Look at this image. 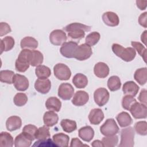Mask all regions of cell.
<instances>
[{
    "instance_id": "6da1fadb",
    "label": "cell",
    "mask_w": 147,
    "mask_h": 147,
    "mask_svg": "<svg viewBox=\"0 0 147 147\" xmlns=\"http://www.w3.org/2000/svg\"><path fill=\"white\" fill-rule=\"evenodd\" d=\"M63 30L68 32V36L75 41H79L85 36V32H89L91 26L78 22H74L63 28Z\"/></svg>"
},
{
    "instance_id": "7a4b0ae2",
    "label": "cell",
    "mask_w": 147,
    "mask_h": 147,
    "mask_svg": "<svg viewBox=\"0 0 147 147\" xmlns=\"http://www.w3.org/2000/svg\"><path fill=\"white\" fill-rule=\"evenodd\" d=\"M111 49L117 56L126 62L132 61L136 56V50L132 47L124 48L121 45L114 43L112 45Z\"/></svg>"
},
{
    "instance_id": "3957f363",
    "label": "cell",
    "mask_w": 147,
    "mask_h": 147,
    "mask_svg": "<svg viewBox=\"0 0 147 147\" xmlns=\"http://www.w3.org/2000/svg\"><path fill=\"white\" fill-rule=\"evenodd\" d=\"M31 52L32 50L26 49H22L15 63L16 71L20 72H24L29 68Z\"/></svg>"
},
{
    "instance_id": "277c9868",
    "label": "cell",
    "mask_w": 147,
    "mask_h": 147,
    "mask_svg": "<svg viewBox=\"0 0 147 147\" xmlns=\"http://www.w3.org/2000/svg\"><path fill=\"white\" fill-rule=\"evenodd\" d=\"M135 131L132 127L123 129L121 132V141L119 147H133L134 145Z\"/></svg>"
},
{
    "instance_id": "5b68a950",
    "label": "cell",
    "mask_w": 147,
    "mask_h": 147,
    "mask_svg": "<svg viewBox=\"0 0 147 147\" xmlns=\"http://www.w3.org/2000/svg\"><path fill=\"white\" fill-rule=\"evenodd\" d=\"M100 131L105 136H113L118 133L119 127L113 118H109L100 127Z\"/></svg>"
},
{
    "instance_id": "8992f818",
    "label": "cell",
    "mask_w": 147,
    "mask_h": 147,
    "mask_svg": "<svg viewBox=\"0 0 147 147\" xmlns=\"http://www.w3.org/2000/svg\"><path fill=\"white\" fill-rule=\"evenodd\" d=\"M53 73L55 77L60 80H68L71 76L69 67L63 63H57L53 67Z\"/></svg>"
},
{
    "instance_id": "52a82bcc",
    "label": "cell",
    "mask_w": 147,
    "mask_h": 147,
    "mask_svg": "<svg viewBox=\"0 0 147 147\" xmlns=\"http://www.w3.org/2000/svg\"><path fill=\"white\" fill-rule=\"evenodd\" d=\"M92 54L91 47L86 43H84L78 46L74 58L79 61H83L90 58Z\"/></svg>"
},
{
    "instance_id": "ba28073f",
    "label": "cell",
    "mask_w": 147,
    "mask_h": 147,
    "mask_svg": "<svg viewBox=\"0 0 147 147\" xmlns=\"http://www.w3.org/2000/svg\"><path fill=\"white\" fill-rule=\"evenodd\" d=\"M110 94L107 89L103 87L97 88L94 93V99L95 103L100 106H103L109 101Z\"/></svg>"
},
{
    "instance_id": "9c48e42d",
    "label": "cell",
    "mask_w": 147,
    "mask_h": 147,
    "mask_svg": "<svg viewBox=\"0 0 147 147\" xmlns=\"http://www.w3.org/2000/svg\"><path fill=\"white\" fill-rule=\"evenodd\" d=\"M129 111L135 119H142L146 118L147 107L146 105L136 102L131 106Z\"/></svg>"
},
{
    "instance_id": "30bf717a",
    "label": "cell",
    "mask_w": 147,
    "mask_h": 147,
    "mask_svg": "<svg viewBox=\"0 0 147 147\" xmlns=\"http://www.w3.org/2000/svg\"><path fill=\"white\" fill-rule=\"evenodd\" d=\"M78 46V42L75 41L65 42L62 44L60 52L61 55L66 58H74Z\"/></svg>"
},
{
    "instance_id": "8fae6325",
    "label": "cell",
    "mask_w": 147,
    "mask_h": 147,
    "mask_svg": "<svg viewBox=\"0 0 147 147\" xmlns=\"http://www.w3.org/2000/svg\"><path fill=\"white\" fill-rule=\"evenodd\" d=\"M74 88L68 83H61L58 88V95L63 100H69L74 95Z\"/></svg>"
},
{
    "instance_id": "7c38bea8",
    "label": "cell",
    "mask_w": 147,
    "mask_h": 147,
    "mask_svg": "<svg viewBox=\"0 0 147 147\" xmlns=\"http://www.w3.org/2000/svg\"><path fill=\"white\" fill-rule=\"evenodd\" d=\"M67 39L64 31L60 29H55L49 34V41L55 45H60L64 43Z\"/></svg>"
},
{
    "instance_id": "4fadbf2b",
    "label": "cell",
    "mask_w": 147,
    "mask_h": 147,
    "mask_svg": "<svg viewBox=\"0 0 147 147\" xmlns=\"http://www.w3.org/2000/svg\"><path fill=\"white\" fill-rule=\"evenodd\" d=\"M13 83L16 89L20 91H26L29 86L28 79L25 76L18 74L14 75Z\"/></svg>"
},
{
    "instance_id": "5bb4252c",
    "label": "cell",
    "mask_w": 147,
    "mask_h": 147,
    "mask_svg": "<svg viewBox=\"0 0 147 147\" xmlns=\"http://www.w3.org/2000/svg\"><path fill=\"white\" fill-rule=\"evenodd\" d=\"M89 100L88 94L84 91H78L74 94L72 103L76 106H82L86 105Z\"/></svg>"
},
{
    "instance_id": "9a60e30c",
    "label": "cell",
    "mask_w": 147,
    "mask_h": 147,
    "mask_svg": "<svg viewBox=\"0 0 147 147\" xmlns=\"http://www.w3.org/2000/svg\"><path fill=\"white\" fill-rule=\"evenodd\" d=\"M51 88V82L48 79H38L34 83L35 90L42 94H47Z\"/></svg>"
},
{
    "instance_id": "2e32d148",
    "label": "cell",
    "mask_w": 147,
    "mask_h": 147,
    "mask_svg": "<svg viewBox=\"0 0 147 147\" xmlns=\"http://www.w3.org/2000/svg\"><path fill=\"white\" fill-rule=\"evenodd\" d=\"M102 18L104 23L109 26H116L119 23V19L118 15L113 11H106L104 13Z\"/></svg>"
},
{
    "instance_id": "e0dca14e",
    "label": "cell",
    "mask_w": 147,
    "mask_h": 147,
    "mask_svg": "<svg viewBox=\"0 0 147 147\" xmlns=\"http://www.w3.org/2000/svg\"><path fill=\"white\" fill-rule=\"evenodd\" d=\"M109 66L103 62L97 63L94 67V73L96 76L99 78H105L109 74Z\"/></svg>"
},
{
    "instance_id": "ac0fdd59",
    "label": "cell",
    "mask_w": 147,
    "mask_h": 147,
    "mask_svg": "<svg viewBox=\"0 0 147 147\" xmlns=\"http://www.w3.org/2000/svg\"><path fill=\"white\" fill-rule=\"evenodd\" d=\"M22 126V120L20 117L13 115L9 117L6 122V127L7 130L13 131L19 129Z\"/></svg>"
},
{
    "instance_id": "d6986e66",
    "label": "cell",
    "mask_w": 147,
    "mask_h": 147,
    "mask_svg": "<svg viewBox=\"0 0 147 147\" xmlns=\"http://www.w3.org/2000/svg\"><path fill=\"white\" fill-rule=\"evenodd\" d=\"M104 119V114L100 109H92L88 115L90 122L94 125H99Z\"/></svg>"
},
{
    "instance_id": "ffe728a7",
    "label": "cell",
    "mask_w": 147,
    "mask_h": 147,
    "mask_svg": "<svg viewBox=\"0 0 147 147\" xmlns=\"http://www.w3.org/2000/svg\"><path fill=\"white\" fill-rule=\"evenodd\" d=\"M139 89V86L133 81L126 82L122 87L123 92L125 95H130L132 96H135L137 94Z\"/></svg>"
},
{
    "instance_id": "44dd1931",
    "label": "cell",
    "mask_w": 147,
    "mask_h": 147,
    "mask_svg": "<svg viewBox=\"0 0 147 147\" xmlns=\"http://www.w3.org/2000/svg\"><path fill=\"white\" fill-rule=\"evenodd\" d=\"M79 137L86 142H90L94 136V130L90 126L81 127L78 131Z\"/></svg>"
},
{
    "instance_id": "7402d4cb",
    "label": "cell",
    "mask_w": 147,
    "mask_h": 147,
    "mask_svg": "<svg viewBox=\"0 0 147 147\" xmlns=\"http://www.w3.org/2000/svg\"><path fill=\"white\" fill-rule=\"evenodd\" d=\"M59 121L58 115L53 111H46L43 116V121L45 125L52 127L57 123Z\"/></svg>"
},
{
    "instance_id": "603a6c76",
    "label": "cell",
    "mask_w": 147,
    "mask_h": 147,
    "mask_svg": "<svg viewBox=\"0 0 147 147\" xmlns=\"http://www.w3.org/2000/svg\"><path fill=\"white\" fill-rule=\"evenodd\" d=\"M45 107L49 111L59 112L61 107V102L56 97H49L45 102Z\"/></svg>"
},
{
    "instance_id": "cb8c5ba5",
    "label": "cell",
    "mask_w": 147,
    "mask_h": 147,
    "mask_svg": "<svg viewBox=\"0 0 147 147\" xmlns=\"http://www.w3.org/2000/svg\"><path fill=\"white\" fill-rule=\"evenodd\" d=\"M20 45L22 49L33 50L37 48L38 41L32 37L27 36L21 40Z\"/></svg>"
},
{
    "instance_id": "d4e9b609",
    "label": "cell",
    "mask_w": 147,
    "mask_h": 147,
    "mask_svg": "<svg viewBox=\"0 0 147 147\" xmlns=\"http://www.w3.org/2000/svg\"><path fill=\"white\" fill-rule=\"evenodd\" d=\"M53 141L57 146L67 147L68 146L69 137L68 135L59 133L53 136Z\"/></svg>"
},
{
    "instance_id": "484cf974",
    "label": "cell",
    "mask_w": 147,
    "mask_h": 147,
    "mask_svg": "<svg viewBox=\"0 0 147 147\" xmlns=\"http://www.w3.org/2000/svg\"><path fill=\"white\" fill-rule=\"evenodd\" d=\"M116 119L121 127H125L130 126L133 121L129 113L125 111L119 113L116 117Z\"/></svg>"
},
{
    "instance_id": "4316f807",
    "label": "cell",
    "mask_w": 147,
    "mask_h": 147,
    "mask_svg": "<svg viewBox=\"0 0 147 147\" xmlns=\"http://www.w3.org/2000/svg\"><path fill=\"white\" fill-rule=\"evenodd\" d=\"M32 141L22 132L15 138L14 146L16 147H29L32 145Z\"/></svg>"
},
{
    "instance_id": "83f0119b",
    "label": "cell",
    "mask_w": 147,
    "mask_h": 147,
    "mask_svg": "<svg viewBox=\"0 0 147 147\" xmlns=\"http://www.w3.org/2000/svg\"><path fill=\"white\" fill-rule=\"evenodd\" d=\"M72 83L78 88H85L88 84V79L86 75L83 74H76L72 79Z\"/></svg>"
},
{
    "instance_id": "f1b7e54d",
    "label": "cell",
    "mask_w": 147,
    "mask_h": 147,
    "mask_svg": "<svg viewBox=\"0 0 147 147\" xmlns=\"http://www.w3.org/2000/svg\"><path fill=\"white\" fill-rule=\"evenodd\" d=\"M15 41L11 36H6L1 40V54L3 52H7L12 49L14 46Z\"/></svg>"
},
{
    "instance_id": "f546056e",
    "label": "cell",
    "mask_w": 147,
    "mask_h": 147,
    "mask_svg": "<svg viewBox=\"0 0 147 147\" xmlns=\"http://www.w3.org/2000/svg\"><path fill=\"white\" fill-rule=\"evenodd\" d=\"M44 60L42 53L39 51L32 50L30 56V65L32 67H37L41 65Z\"/></svg>"
},
{
    "instance_id": "4dcf8cb0",
    "label": "cell",
    "mask_w": 147,
    "mask_h": 147,
    "mask_svg": "<svg viewBox=\"0 0 147 147\" xmlns=\"http://www.w3.org/2000/svg\"><path fill=\"white\" fill-rule=\"evenodd\" d=\"M134 78L140 85H144L147 81V68L146 67L137 69L134 74Z\"/></svg>"
},
{
    "instance_id": "1f68e13d",
    "label": "cell",
    "mask_w": 147,
    "mask_h": 147,
    "mask_svg": "<svg viewBox=\"0 0 147 147\" xmlns=\"http://www.w3.org/2000/svg\"><path fill=\"white\" fill-rule=\"evenodd\" d=\"M14 141L11 135L6 132L2 131L0 134V146L1 147H12Z\"/></svg>"
},
{
    "instance_id": "d6a6232c",
    "label": "cell",
    "mask_w": 147,
    "mask_h": 147,
    "mask_svg": "<svg viewBox=\"0 0 147 147\" xmlns=\"http://www.w3.org/2000/svg\"><path fill=\"white\" fill-rule=\"evenodd\" d=\"M35 74L38 79H44L48 78L51 76V71L49 67L44 65H40L36 67Z\"/></svg>"
},
{
    "instance_id": "836d02e7",
    "label": "cell",
    "mask_w": 147,
    "mask_h": 147,
    "mask_svg": "<svg viewBox=\"0 0 147 147\" xmlns=\"http://www.w3.org/2000/svg\"><path fill=\"white\" fill-rule=\"evenodd\" d=\"M60 125L65 132L69 133L73 132L77 128L76 122L75 121L68 119H62L60 122Z\"/></svg>"
},
{
    "instance_id": "e575fe53",
    "label": "cell",
    "mask_w": 147,
    "mask_h": 147,
    "mask_svg": "<svg viewBox=\"0 0 147 147\" xmlns=\"http://www.w3.org/2000/svg\"><path fill=\"white\" fill-rule=\"evenodd\" d=\"M121 86L120 78L117 76H111L107 80V87L111 91L118 90Z\"/></svg>"
},
{
    "instance_id": "d590c367",
    "label": "cell",
    "mask_w": 147,
    "mask_h": 147,
    "mask_svg": "<svg viewBox=\"0 0 147 147\" xmlns=\"http://www.w3.org/2000/svg\"><path fill=\"white\" fill-rule=\"evenodd\" d=\"M50 132L49 127L46 125L40 127L37 129L35 138L38 140H43L50 138Z\"/></svg>"
},
{
    "instance_id": "8d00e7d4",
    "label": "cell",
    "mask_w": 147,
    "mask_h": 147,
    "mask_svg": "<svg viewBox=\"0 0 147 147\" xmlns=\"http://www.w3.org/2000/svg\"><path fill=\"white\" fill-rule=\"evenodd\" d=\"M14 72L10 70H2L0 72V80L2 83L12 84Z\"/></svg>"
},
{
    "instance_id": "74e56055",
    "label": "cell",
    "mask_w": 147,
    "mask_h": 147,
    "mask_svg": "<svg viewBox=\"0 0 147 147\" xmlns=\"http://www.w3.org/2000/svg\"><path fill=\"white\" fill-rule=\"evenodd\" d=\"M37 127L33 125L28 124L25 125L22 129V133L25 134L28 138H29L32 141H33L35 138V136L36 131L37 130Z\"/></svg>"
},
{
    "instance_id": "f35d334b",
    "label": "cell",
    "mask_w": 147,
    "mask_h": 147,
    "mask_svg": "<svg viewBox=\"0 0 147 147\" xmlns=\"http://www.w3.org/2000/svg\"><path fill=\"white\" fill-rule=\"evenodd\" d=\"M103 146L113 147L117 145L118 142V137L115 134L113 136H105L102 140Z\"/></svg>"
},
{
    "instance_id": "ab89813d",
    "label": "cell",
    "mask_w": 147,
    "mask_h": 147,
    "mask_svg": "<svg viewBox=\"0 0 147 147\" xmlns=\"http://www.w3.org/2000/svg\"><path fill=\"white\" fill-rule=\"evenodd\" d=\"M100 35L98 32H92L89 33L86 37V43L90 47L96 45L100 40Z\"/></svg>"
},
{
    "instance_id": "60d3db41",
    "label": "cell",
    "mask_w": 147,
    "mask_h": 147,
    "mask_svg": "<svg viewBox=\"0 0 147 147\" xmlns=\"http://www.w3.org/2000/svg\"><path fill=\"white\" fill-rule=\"evenodd\" d=\"M131 46L133 48L136 50L138 53L142 57L144 61L146 63V48L141 43L137 41H131Z\"/></svg>"
},
{
    "instance_id": "b9f144b4",
    "label": "cell",
    "mask_w": 147,
    "mask_h": 147,
    "mask_svg": "<svg viewBox=\"0 0 147 147\" xmlns=\"http://www.w3.org/2000/svg\"><path fill=\"white\" fill-rule=\"evenodd\" d=\"M14 103L18 107H21L26 105L28 102V96L25 93H17L13 98Z\"/></svg>"
},
{
    "instance_id": "7bdbcfd3",
    "label": "cell",
    "mask_w": 147,
    "mask_h": 147,
    "mask_svg": "<svg viewBox=\"0 0 147 147\" xmlns=\"http://www.w3.org/2000/svg\"><path fill=\"white\" fill-rule=\"evenodd\" d=\"M134 129L136 133L141 136L147 134V123L146 121H138L134 125Z\"/></svg>"
},
{
    "instance_id": "ee69618b",
    "label": "cell",
    "mask_w": 147,
    "mask_h": 147,
    "mask_svg": "<svg viewBox=\"0 0 147 147\" xmlns=\"http://www.w3.org/2000/svg\"><path fill=\"white\" fill-rule=\"evenodd\" d=\"M136 102L137 100L134 96L130 95H125L122 99V107L125 110H129L131 106Z\"/></svg>"
},
{
    "instance_id": "f6af8a7d",
    "label": "cell",
    "mask_w": 147,
    "mask_h": 147,
    "mask_svg": "<svg viewBox=\"0 0 147 147\" xmlns=\"http://www.w3.org/2000/svg\"><path fill=\"white\" fill-rule=\"evenodd\" d=\"M33 146H57L52 140L48 138L43 140H38L34 142Z\"/></svg>"
},
{
    "instance_id": "bcb514c9",
    "label": "cell",
    "mask_w": 147,
    "mask_h": 147,
    "mask_svg": "<svg viewBox=\"0 0 147 147\" xmlns=\"http://www.w3.org/2000/svg\"><path fill=\"white\" fill-rule=\"evenodd\" d=\"M11 29L10 25L6 22H1L0 24V36H3L10 32H11Z\"/></svg>"
},
{
    "instance_id": "7dc6e473",
    "label": "cell",
    "mask_w": 147,
    "mask_h": 147,
    "mask_svg": "<svg viewBox=\"0 0 147 147\" xmlns=\"http://www.w3.org/2000/svg\"><path fill=\"white\" fill-rule=\"evenodd\" d=\"M146 17H147V13L144 12V13H142L138 18V22H139L140 25L145 28H146L147 27Z\"/></svg>"
},
{
    "instance_id": "c3c4849f",
    "label": "cell",
    "mask_w": 147,
    "mask_h": 147,
    "mask_svg": "<svg viewBox=\"0 0 147 147\" xmlns=\"http://www.w3.org/2000/svg\"><path fill=\"white\" fill-rule=\"evenodd\" d=\"M146 89H142L140 94H139V96L138 97V99L139 100V101L141 103H143L144 105H146Z\"/></svg>"
},
{
    "instance_id": "681fc988",
    "label": "cell",
    "mask_w": 147,
    "mask_h": 147,
    "mask_svg": "<svg viewBox=\"0 0 147 147\" xmlns=\"http://www.w3.org/2000/svg\"><path fill=\"white\" fill-rule=\"evenodd\" d=\"M89 146L88 145L86 144H83L82 141L78 138H74L72 139L70 146L71 147H79V146Z\"/></svg>"
},
{
    "instance_id": "f907efd6",
    "label": "cell",
    "mask_w": 147,
    "mask_h": 147,
    "mask_svg": "<svg viewBox=\"0 0 147 147\" xmlns=\"http://www.w3.org/2000/svg\"><path fill=\"white\" fill-rule=\"evenodd\" d=\"M136 4L138 8L140 9L141 10H144L146 9V4H147V1H136Z\"/></svg>"
},
{
    "instance_id": "816d5d0a",
    "label": "cell",
    "mask_w": 147,
    "mask_h": 147,
    "mask_svg": "<svg viewBox=\"0 0 147 147\" xmlns=\"http://www.w3.org/2000/svg\"><path fill=\"white\" fill-rule=\"evenodd\" d=\"M91 145L94 147H103V143L100 140H95L94 141L92 144H91Z\"/></svg>"
},
{
    "instance_id": "f5cc1de1",
    "label": "cell",
    "mask_w": 147,
    "mask_h": 147,
    "mask_svg": "<svg viewBox=\"0 0 147 147\" xmlns=\"http://www.w3.org/2000/svg\"><path fill=\"white\" fill-rule=\"evenodd\" d=\"M146 30H145L141 34V40L142 41V42L145 44V45H146Z\"/></svg>"
}]
</instances>
